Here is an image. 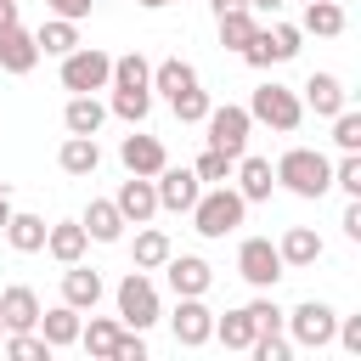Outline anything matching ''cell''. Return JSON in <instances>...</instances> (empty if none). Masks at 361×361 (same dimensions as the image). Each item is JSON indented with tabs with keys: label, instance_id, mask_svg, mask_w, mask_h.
Listing matches in <instances>:
<instances>
[{
	"label": "cell",
	"instance_id": "obj_27",
	"mask_svg": "<svg viewBox=\"0 0 361 361\" xmlns=\"http://www.w3.org/2000/svg\"><path fill=\"white\" fill-rule=\"evenodd\" d=\"M299 34L338 39V34H344V0H310V6H305V23H299Z\"/></svg>",
	"mask_w": 361,
	"mask_h": 361
},
{
	"label": "cell",
	"instance_id": "obj_10",
	"mask_svg": "<svg viewBox=\"0 0 361 361\" xmlns=\"http://www.w3.org/2000/svg\"><path fill=\"white\" fill-rule=\"evenodd\" d=\"M169 333H175V344H186V350H203V344L214 338V310L203 305V293H192V299H180V305H175Z\"/></svg>",
	"mask_w": 361,
	"mask_h": 361
},
{
	"label": "cell",
	"instance_id": "obj_4",
	"mask_svg": "<svg viewBox=\"0 0 361 361\" xmlns=\"http://www.w3.org/2000/svg\"><path fill=\"white\" fill-rule=\"evenodd\" d=\"M299 45H305L299 23H282V17H276V23H259V28H254V39H248L237 56H243L248 68H276V62H293V56H299Z\"/></svg>",
	"mask_w": 361,
	"mask_h": 361
},
{
	"label": "cell",
	"instance_id": "obj_47",
	"mask_svg": "<svg viewBox=\"0 0 361 361\" xmlns=\"http://www.w3.org/2000/svg\"><path fill=\"white\" fill-rule=\"evenodd\" d=\"M17 23V0H0V28H11Z\"/></svg>",
	"mask_w": 361,
	"mask_h": 361
},
{
	"label": "cell",
	"instance_id": "obj_37",
	"mask_svg": "<svg viewBox=\"0 0 361 361\" xmlns=\"http://www.w3.org/2000/svg\"><path fill=\"white\" fill-rule=\"evenodd\" d=\"M107 113H118L124 124H141V118L152 113V90H113V102H107Z\"/></svg>",
	"mask_w": 361,
	"mask_h": 361
},
{
	"label": "cell",
	"instance_id": "obj_14",
	"mask_svg": "<svg viewBox=\"0 0 361 361\" xmlns=\"http://www.w3.org/2000/svg\"><path fill=\"white\" fill-rule=\"evenodd\" d=\"M231 175H237V192H243V203H265V197L276 192V169H271V158H254V152H243V158L231 164Z\"/></svg>",
	"mask_w": 361,
	"mask_h": 361
},
{
	"label": "cell",
	"instance_id": "obj_25",
	"mask_svg": "<svg viewBox=\"0 0 361 361\" xmlns=\"http://www.w3.org/2000/svg\"><path fill=\"white\" fill-rule=\"evenodd\" d=\"M102 124H107V107L96 96H68V107H62V130L68 135H96Z\"/></svg>",
	"mask_w": 361,
	"mask_h": 361
},
{
	"label": "cell",
	"instance_id": "obj_38",
	"mask_svg": "<svg viewBox=\"0 0 361 361\" xmlns=\"http://www.w3.org/2000/svg\"><path fill=\"white\" fill-rule=\"evenodd\" d=\"M333 147L338 152H361V113L355 107H338L333 113Z\"/></svg>",
	"mask_w": 361,
	"mask_h": 361
},
{
	"label": "cell",
	"instance_id": "obj_1",
	"mask_svg": "<svg viewBox=\"0 0 361 361\" xmlns=\"http://www.w3.org/2000/svg\"><path fill=\"white\" fill-rule=\"evenodd\" d=\"M271 169H276V186H288L293 197H322V192H333V164H327V152H316V147H288Z\"/></svg>",
	"mask_w": 361,
	"mask_h": 361
},
{
	"label": "cell",
	"instance_id": "obj_24",
	"mask_svg": "<svg viewBox=\"0 0 361 361\" xmlns=\"http://www.w3.org/2000/svg\"><path fill=\"white\" fill-rule=\"evenodd\" d=\"M102 293H107V288H102V276H96V271H85L79 259L62 271V299H68L73 310H96V305H102Z\"/></svg>",
	"mask_w": 361,
	"mask_h": 361
},
{
	"label": "cell",
	"instance_id": "obj_7",
	"mask_svg": "<svg viewBox=\"0 0 361 361\" xmlns=\"http://www.w3.org/2000/svg\"><path fill=\"white\" fill-rule=\"evenodd\" d=\"M237 276H243L248 288L271 293V288L288 276V265H282V254H276L271 237H243V248H237Z\"/></svg>",
	"mask_w": 361,
	"mask_h": 361
},
{
	"label": "cell",
	"instance_id": "obj_3",
	"mask_svg": "<svg viewBox=\"0 0 361 361\" xmlns=\"http://www.w3.org/2000/svg\"><path fill=\"white\" fill-rule=\"evenodd\" d=\"M282 327H288V344L293 350H327L333 344V327H338V310L327 299H299L293 310H282Z\"/></svg>",
	"mask_w": 361,
	"mask_h": 361
},
{
	"label": "cell",
	"instance_id": "obj_11",
	"mask_svg": "<svg viewBox=\"0 0 361 361\" xmlns=\"http://www.w3.org/2000/svg\"><path fill=\"white\" fill-rule=\"evenodd\" d=\"M152 192H158V209H169V214H186V209L197 203L203 180H197L192 169H175V164H164V169L152 175Z\"/></svg>",
	"mask_w": 361,
	"mask_h": 361
},
{
	"label": "cell",
	"instance_id": "obj_50",
	"mask_svg": "<svg viewBox=\"0 0 361 361\" xmlns=\"http://www.w3.org/2000/svg\"><path fill=\"white\" fill-rule=\"evenodd\" d=\"M135 6H147V11H164V6H175V0H135Z\"/></svg>",
	"mask_w": 361,
	"mask_h": 361
},
{
	"label": "cell",
	"instance_id": "obj_36",
	"mask_svg": "<svg viewBox=\"0 0 361 361\" xmlns=\"http://www.w3.org/2000/svg\"><path fill=\"white\" fill-rule=\"evenodd\" d=\"M0 355H11V361H51V344L34 327H23V333H6L0 338Z\"/></svg>",
	"mask_w": 361,
	"mask_h": 361
},
{
	"label": "cell",
	"instance_id": "obj_32",
	"mask_svg": "<svg viewBox=\"0 0 361 361\" xmlns=\"http://www.w3.org/2000/svg\"><path fill=\"white\" fill-rule=\"evenodd\" d=\"M214 23H220V45H226V51H243V45L254 39V28H259V17H254L248 6H237V11H220Z\"/></svg>",
	"mask_w": 361,
	"mask_h": 361
},
{
	"label": "cell",
	"instance_id": "obj_45",
	"mask_svg": "<svg viewBox=\"0 0 361 361\" xmlns=\"http://www.w3.org/2000/svg\"><path fill=\"white\" fill-rule=\"evenodd\" d=\"M338 226H344V237H350V243H361V197H350V203H344V220H338Z\"/></svg>",
	"mask_w": 361,
	"mask_h": 361
},
{
	"label": "cell",
	"instance_id": "obj_15",
	"mask_svg": "<svg viewBox=\"0 0 361 361\" xmlns=\"http://www.w3.org/2000/svg\"><path fill=\"white\" fill-rule=\"evenodd\" d=\"M118 214H124V226H147L152 214H158V192H152V175H130L124 186H118Z\"/></svg>",
	"mask_w": 361,
	"mask_h": 361
},
{
	"label": "cell",
	"instance_id": "obj_48",
	"mask_svg": "<svg viewBox=\"0 0 361 361\" xmlns=\"http://www.w3.org/2000/svg\"><path fill=\"white\" fill-rule=\"evenodd\" d=\"M6 220H11V192L0 186V231H6Z\"/></svg>",
	"mask_w": 361,
	"mask_h": 361
},
{
	"label": "cell",
	"instance_id": "obj_46",
	"mask_svg": "<svg viewBox=\"0 0 361 361\" xmlns=\"http://www.w3.org/2000/svg\"><path fill=\"white\" fill-rule=\"evenodd\" d=\"M282 6H288V0H248V11H254V17H276Z\"/></svg>",
	"mask_w": 361,
	"mask_h": 361
},
{
	"label": "cell",
	"instance_id": "obj_35",
	"mask_svg": "<svg viewBox=\"0 0 361 361\" xmlns=\"http://www.w3.org/2000/svg\"><path fill=\"white\" fill-rule=\"evenodd\" d=\"M209 107H214V102H209V90H203V85H186V90H175V96H169V113H175L180 124H203V118H209Z\"/></svg>",
	"mask_w": 361,
	"mask_h": 361
},
{
	"label": "cell",
	"instance_id": "obj_8",
	"mask_svg": "<svg viewBox=\"0 0 361 361\" xmlns=\"http://www.w3.org/2000/svg\"><path fill=\"white\" fill-rule=\"evenodd\" d=\"M113 299H118V322H124V327L147 333V327L158 322V282H152L147 271H130V276L113 288Z\"/></svg>",
	"mask_w": 361,
	"mask_h": 361
},
{
	"label": "cell",
	"instance_id": "obj_17",
	"mask_svg": "<svg viewBox=\"0 0 361 361\" xmlns=\"http://www.w3.org/2000/svg\"><path fill=\"white\" fill-rule=\"evenodd\" d=\"M299 102H305L316 118H333L338 107H350V90H344V79H338V73H310Z\"/></svg>",
	"mask_w": 361,
	"mask_h": 361
},
{
	"label": "cell",
	"instance_id": "obj_19",
	"mask_svg": "<svg viewBox=\"0 0 361 361\" xmlns=\"http://www.w3.org/2000/svg\"><path fill=\"white\" fill-rule=\"evenodd\" d=\"M0 322H6V333L34 327V322H39V293H34L28 282H11V288L0 293Z\"/></svg>",
	"mask_w": 361,
	"mask_h": 361
},
{
	"label": "cell",
	"instance_id": "obj_12",
	"mask_svg": "<svg viewBox=\"0 0 361 361\" xmlns=\"http://www.w3.org/2000/svg\"><path fill=\"white\" fill-rule=\"evenodd\" d=\"M158 271L169 276V288H175V299H192V293H209V282H214V271H209V259H203V254H169V259H164Z\"/></svg>",
	"mask_w": 361,
	"mask_h": 361
},
{
	"label": "cell",
	"instance_id": "obj_13",
	"mask_svg": "<svg viewBox=\"0 0 361 361\" xmlns=\"http://www.w3.org/2000/svg\"><path fill=\"white\" fill-rule=\"evenodd\" d=\"M118 164H124L130 175H158V169L169 164V152H164V141H158V135L135 130V135H124V141H118Z\"/></svg>",
	"mask_w": 361,
	"mask_h": 361
},
{
	"label": "cell",
	"instance_id": "obj_23",
	"mask_svg": "<svg viewBox=\"0 0 361 361\" xmlns=\"http://www.w3.org/2000/svg\"><path fill=\"white\" fill-rule=\"evenodd\" d=\"M276 254H282V265H288V271H305V265H316L327 248H322V237H316L310 226H288V231H282V243H276Z\"/></svg>",
	"mask_w": 361,
	"mask_h": 361
},
{
	"label": "cell",
	"instance_id": "obj_22",
	"mask_svg": "<svg viewBox=\"0 0 361 361\" xmlns=\"http://www.w3.org/2000/svg\"><path fill=\"white\" fill-rule=\"evenodd\" d=\"M85 248H90V237H85V226H79V220H56V226H45V254H51L56 265L85 259Z\"/></svg>",
	"mask_w": 361,
	"mask_h": 361
},
{
	"label": "cell",
	"instance_id": "obj_40",
	"mask_svg": "<svg viewBox=\"0 0 361 361\" xmlns=\"http://www.w3.org/2000/svg\"><path fill=\"white\" fill-rule=\"evenodd\" d=\"M333 186H338L344 197H361V152H344V158L333 164Z\"/></svg>",
	"mask_w": 361,
	"mask_h": 361
},
{
	"label": "cell",
	"instance_id": "obj_51",
	"mask_svg": "<svg viewBox=\"0 0 361 361\" xmlns=\"http://www.w3.org/2000/svg\"><path fill=\"white\" fill-rule=\"evenodd\" d=\"M0 338H6V322H0Z\"/></svg>",
	"mask_w": 361,
	"mask_h": 361
},
{
	"label": "cell",
	"instance_id": "obj_44",
	"mask_svg": "<svg viewBox=\"0 0 361 361\" xmlns=\"http://www.w3.org/2000/svg\"><path fill=\"white\" fill-rule=\"evenodd\" d=\"M45 6H51V17H68V23H85L96 0H45Z\"/></svg>",
	"mask_w": 361,
	"mask_h": 361
},
{
	"label": "cell",
	"instance_id": "obj_33",
	"mask_svg": "<svg viewBox=\"0 0 361 361\" xmlns=\"http://www.w3.org/2000/svg\"><path fill=\"white\" fill-rule=\"evenodd\" d=\"M152 90H164V96H175V90H186V85H197V68L186 62V56H164L158 68H152V79H147Z\"/></svg>",
	"mask_w": 361,
	"mask_h": 361
},
{
	"label": "cell",
	"instance_id": "obj_5",
	"mask_svg": "<svg viewBox=\"0 0 361 361\" xmlns=\"http://www.w3.org/2000/svg\"><path fill=\"white\" fill-rule=\"evenodd\" d=\"M56 62H62V90H73V96H96V90H107V79H113V56L96 51V45H73V51L56 56Z\"/></svg>",
	"mask_w": 361,
	"mask_h": 361
},
{
	"label": "cell",
	"instance_id": "obj_26",
	"mask_svg": "<svg viewBox=\"0 0 361 361\" xmlns=\"http://www.w3.org/2000/svg\"><path fill=\"white\" fill-rule=\"evenodd\" d=\"M118 333H124V322H113V316H90V322H79V344H85V355H96V361H113Z\"/></svg>",
	"mask_w": 361,
	"mask_h": 361
},
{
	"label": "cell",
	"instance_id": "obj_34",
	"mask_svg": "<svg viewBox=\"0 0 361 361\" xmlns=\"http://www.w3.org/2000/svg\"><path fill=\"white\" fill-rule=\"evenodd\" d=\"M214 338H220L226 350H248V344H254V316H248V305L214 316Z\"/></svg>",
	"mask_w": 361,
	"mask_h": 361
},
{
	"label": "cell",
	"instance_id": "obj_41",
	"mask_svg": "<svg viewBox=\"0 0 361 361\" xmlns=\"http://www.w3.org/2000/svg\"><path fill=\"white\" fill-rule=\"evenodd\" d=\"M248 355H254V361H288V355H293V344H288L282 333H254Z\"/></svg>",
	"mask_w": 361,
	"mask_h": 361
},
{
	"label": "cell",
	"instance_id": "obj_30",
	"mask_svg": "<svg viewBox=\"0 0 361 361\" xmlns=\"http://www.w3.org/2000/svg\"><path fill=\"white\" fill-rule=\"evenodd\" d=\"M6 243H11L17 254H39V248H45V214H17V209H11Z\"/></svg>",
	"mask_w": 361,
	"mask_h": 361
},
{
	"label": "cell",
	"instance_id": "obj_6",
	"mask_svg": "<svg viewBox=\"0 0 361 361\" xmlns=\"http://www.w3.org/2000/svg\"><path fill=\"white\" fill-rule=\"evenodd\" d=\"M248 118L254 124H271V130H299V118H305V102H299V90H288V85H276V79H265L254 96H248Z\"/></svg>",
	"mask_w": 361,
	"mask_h": 361
},
{
	"label": "cell",
	"instance_id": "obj_18",
	"mask_svg": "<svg viewBox=\"0 0 361 361\" xmlns=\"http://www.w3.org/2000/svg\"><path fill=\"white\" fill-rule=\"evenodd\" d=\"M34 62H39V45H34V34H28L23 23L0 28V73H34Z\"/></svg>",
	"mask_w": 361,
	"mask_h": 361
},
{
	"label": "cell",
	"instance_id": "obj_29",
	"mask_svg": "<svg viewBox=\"0 0 361 361\" xmlns=\"http://www.w3.org/2000/svg\"><path fill=\"white\" fill-rule=\"evenodd\" d=\"M147 79H152V62H147L141 51H124V56H113V79H107V90H152Z\"/></svg>",
	"mask_w": 361,
	"mask_h": 361
},
{
	"label": "cell",
	"instance_id": "obj_49",
	"mask_svg": "<svg viewBox=\"0 0 361 361\" xmlns=\"http://www.w3.org/2000/svg\"><path fill=\"white\" fill-rule=\"evenodd\" d=\"M209 6H214V17H220V11H237V6H248V0H209Z\"/></svg>",
	"mask_w": 361,
	"mask_h": 361
},
{
	"label": "cell",
	"instance_id": "obj_20",
	"mask_svg": "<svg viewBox=\"0 0 361 361\" xmlns=\"http://www.w3.org/2000/svg\"><path fill=\"white\" fill-rule=\"evenodd\" d=\"M56 164H62V175H73V180L96 175V169H102V147H96V135H68V141L56 147Z\"/></svg>",
	"mask_w": 361,
	"mask_h": 361
},
{
	"label": "cell",
	"instance_id": "obj_28",
	"mask_svg": "<svg viewBox=\"0 0 361 361\" xmlns=\"http://www.w3.org/2000/svg\"><path fill=\"white\" fill-rule=\"evenodd\" d=\"M34 45H39V56H68V51L79 45V23L51 17V23H39V28H34Z\"/></svg>",
	"mask_w": 361,
	"mask_h": 361
},
{
	"label": "cell",
	"instance_id": "obj_39",
	"mask_svg": "<svg viewBox=\"0 0 361 361\" xmlns=\"http://www.w3.org/2000/svg\"><path fill=\"white\" fill-rule=\"evenodd\" d=\"M231 164H237V158H226V152L203 147V152H197V164H192V175H197L203 186H220V180H231Z\"/></svg>",
	"mask_w": 361,
	"mask_h": 361
},
{
	"label": "cell",
	"instance_id": "obj_42",
	"mask_svg": "<svg viewBox=\"0 0 361 361\" xmlns=\"http://www.w3.org/2000/svg\"><path fill=\"white\" fill-rule=\"evenodd\" d=\"M248 316H254V333H282V305H276V299L259 293V299L248 305Z\"/></svg>",
	"mask_w": 361,
	"mask_h": 361
},
{
	"label": "cell",
	"instance_id": "obj_16",
	"mask_svg": "<svg viewBox=\"0 0 361 361\" xmlns=\"http://www.w3.org/2000/svg\"><path fill=\"white\" fill-rule=\"evenodd\" d=\"M79 322H85V310H73L68 299L62 305H51V310H39V322H34V333L51 344V350H68V344H79Z\"/></svg>",
	"mask_w": 361,
	"mask_h": 361
},
{
	"label": "cell",
	"instance_id": "obj_31",
	"mask_svg": "<svg viewBox=\"0 0 361 361\" xmlns=\"http://www.w3.org/2000/svg\"><path fill=\"white\" fill-rule=\"evenodd\" d=\"M130 254H135V271H158V265L175 254V243H169V231H158V226H141Z\"/></svg>",
	"mask_w": 361,
	"mask_h": 361
},
{
	"label": "cell",
	"instance_id": "obj_2",
	"mask_svg": "<svg viewBox=\"0 0 361 361\" xmlns=\"http://www.w3.org/2000/svg\"><path fill=\"white\" fill-rule=\"evenodd\" d=\"M186 214H192V231H197V237H231V231L243 226L248 203H243V192H237V186H226V180H220V186H203V192H197V203H192Z\"/></svg>",
	"mask_w": 361,
	"mask_h": 361
},
{
	"label": "cell",
	"instance_id": "obj_21",
	"mask_svg": "<svg viewBox=\"0 0 361 361\" xmlns=\"http://www.w3.org/2000/svg\"><path fill=\"white\" fill-rule=\"evenodd\" d=\"M79 226H85L90 243H118V237H124V214H118L113 197H90V209L79 214Z\"/></svg>",
	"mask_w": 361,
	"mask_h": 361
},
{
	"label": "cell",
	"instance_id": "obj_43",
	"mask_svg": "<svg viewBox=\"0 0 361 361\" xmlns=\"http://www.w3.org/2000/svg\"><path fill=\"white\" fill-rule=\"evenodd\" d=\"M113 361H147V338H141L135 327H124L118 344H113Z\"/></svg>",
	"mask_w": 361,
	"mask_h": 361
},
{
	"label": "cell",
	"instance_id": "obj_9",
	"mask_svg": "<svg viewBox=\"0 0 361 361\" xmlns=\"http://www.w3.org/2000/svg\"><path fill=\"white\" fill-rule=\"evenodd\" d=\"M203 130H209V147H214V152H226V158H243V152H248V130H254V118H248V107L226 102V107H209Z\"/></svg>",
	"mask_w": 361,
	"mask_h": 361
}]
</instances>
